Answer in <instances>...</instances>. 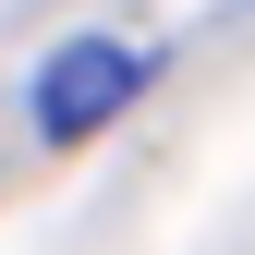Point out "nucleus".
I'll return each mask as SVG.
<instances>
[{
  "mask_svg": "<svg viewBox=\"0 0 255 255\" xmlns=\"http://www.w3.org/2000/svg\"><path fill=\"white\" fill-rule=\"evenodd\" d=\"M134 85H146V49H122V37L49 49V73H37V134H49V146H85L98 122L134 110Z\"/></svg>",
  "mask_w": 255,
  "mask_h": 255,
  "instance_id": "1",
  "label": "nucleus"
}]
</instances>
